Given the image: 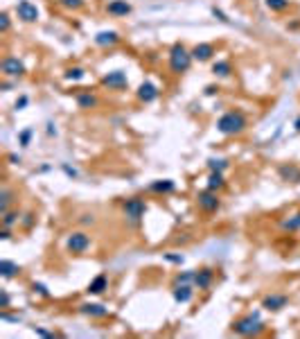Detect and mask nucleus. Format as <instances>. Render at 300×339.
<instances>
[{"label": "nucleus", "mask_w": 300, "mask_h": 339, "mask_svg": "<svg viewBox=\"0 0 300 339\" xmlns=\"http://www.w3.org/2000/svg\"><path fill=\"white\" fill-rule=\"evenodd\" d=\"M248 127V118L246 113L235 109V111H226L222 118L217 120V131L222 133V136H239L244 133Z\"/></svg>", "instance_id": "f257e3e1"}, {"label": "nucleus", "mask_w": 300, "mask_h": 339, "mask_svg": "<svg viewBox=\"0 0 300 339\" xmlns=\"http://www.w3.org/2000/svg\"><path fill=\"white\" fill-rule=\"evenodd\" d=\"M194 57H192V50H187L183 43H174L172 50H169V70L174 75H183L190 70Z\"/></svg>", "instance_id": "f03ea898"}, {"label": "nucleus", "mask_w": 300, "mask_h": 339, "mask_svg": "<svg viewBox=\"0 0 300 339\" xmlns=\"http://www.w3.org/2000/svg\"><path fill=\"white\" fill-rule=\"evenodd\" d=\"M264 330V324H262L260 312H248V315L239 317L237 321H232V333L241 335V337H251V335H260Z\"/></svg>", "instance_id": "7ed1b4c3"}, {"label": "nucleus", "mask_w": 300, "mask_h": 339, "mask_svg": "<svg viewBox=\"0 0 300 339\" xmlns=\"http://www.w3.org/2000/svg\"><path fill=\"white\" fill-rule=\"evenodd\" d=\"M122 213L131 224H138V222H143L145 213H147V202L140 199V197H129L122 202Z\"/></svg>", "instance_id": "20e7f679"}, {"label": "nucleus", "mask_w": 300, "mask_h": 339, "mask_svg": "<svg viewBox=\"0 0 300 339\" xmlns=\"http://www.w3.org/2000/svg\"><path fill=\"white\" fill-rule=\"evenodd\" d=\"M66 249L73 256H81V253H86L90 249V235L86 231H73L68 235V240H66Z\"/></svg>", "instance_id": "39448f33"}, {"label": "nucleus", "mask_w": 300, "mask_h": 339, "mask_svg": "<svg viewBox=\"0 0 300 339\" xmlns=\"http://www.w3.org/2000/svg\"><path fill=\"white\" fill-rule=\"evenodd\" d=\"M197 206L201 208L203 213H217L219 208H222L219 192L210 190V188H206V190H199V192H197Z\"/></svg>", "instance_id": "423d86ee"}, {"label": "nucleus", "mask_w": 300, "mask_h": 339, "mask_svg": "<svg viewBox=\"0 0 300 339\" xmlns=\"http://www.w3.org/2000/svg\"><path fill=\"white\" fill-rule=\"evenodd\" d=\"M99 84H102L104 89H108V91H124L129 86V77H127V73H124V70H111V73L102 75Z\"/></svg>", "instance_id": "0eeeda50"}, {"label": "nucleus", "mask_w": 300, "mask_h": 339, "mask_svg": "<svg viewBox=\"0 0 300 339\" xmlns=\"http://www.w3.org/2000/svg\"><path fill=\"white\" fill-rule=\"evenodd\" d=\"M0 73H2V77H23L25 75V64L18 59V57H5V59L0 61Z\"/></svg>", "instance_id": "6e6552de"}, {"label": "nucleus", "mask_w": 300, "mask_h": 339, "mask_svg": "<svg viewBox=\"0 0 300 339\" xmlns=\"http://www.w3.org/2000/svg\"><path fill=\"white\" fill-rule=\"evenodd\" d=\"M16 16H18L23 23H36L39 20V7L32 2V0H18L16 2Z\"/></svg>", "instance_id": "1a4fd4ad"}, {"label": "nucleus", "mask_w": 300, "mask_h": 339, "mask_svg": "<svg viewBox=\"0 0 300 339\" xmlns=\"http://www.w3.org/2000/svg\"><path fill=\"white\" fill-rule=\"evenodd\" d=\"M136 98H138L143 104H151V102H156V100L160 98V91H158V86L153 82L145 79V82L138 86V91H136Z\"/></svg>", "instance_id": "9d476101"}, {"label": "nucleus", "mask_w": 300, "mask_h": 339, "mask_svg": "<svg viewBox=\"0 0 300 339\" xmlns=\"http://www.w3.org/2000/svg\"><path fill=\"white\" fill-rule=\"evenodd\" d=\"M289 305V296L287 294H276V292H271V294H266L264 299H262V308L269 310V312H280L282 308H287Z\"/></svg>", "instance_id": "9b49d317"}, {"label": "nucleus", "mask_w": 300, "mask_h": 339, "mask_svg": "<svg viewBox=\"0 0 300 339\" xmlns=\"http://www.w3.org/2000/svg\"><path fill=\"white\" fill-rule=\"evenodd\" d=\"M278 177L282 179L285 183H300V167L296 163H282L278 165Z\"/></svg>", "instance_id": "f8f14e48"}, {"label": "nucleus", "mask_w": 300, "mask_h": 339, "mask_svg": "<svg viewBox=\"0 0 300 339\" xmlns=\"http://www.w3.org/2000/svg\"><path fill=\"white\" fill-rule=\"evenodd\" d=\"M75 102H77L79 109H84V111H90V109L99 107V98L93 91H77V93H75Z\"/></svg>", "instance_id": "ddd939ff"}, {"label": "nucleus", "mask_w": 300, "mask_h": 339, "mask_svg": "<svg viewBox=\"0 0 300 339\" xmlns=\"http://www.w3.org/2000/svg\"><path fill=\"white\" fill-rule=\"evenodd\" d=\"M212 283H215V271H212L210 267L194 269V287H197V290H210Z\"/></svg>", "instance_id": "4468645a"}, {"label": "nucleus", "mask_w": 300, "mask_h": 339, "mask_svg": "<svg viewBox=\"0 0 300 339\" xmlns=\"http://www.w3.org/2000/svg\"><path fill=\"white\" fill-rule=\"evenodd\" d=\"M120 39H122V36H120L115 30H102V32L95 34L93 41H95V45H99V48H113V45L120 43Z\"/></svg>", "instance_id": "2eb2a0df"}, {"label": "nucleus", "mask_w": 300, "mask_h": 339, "mask_svg": "<svg viewBox=\"0 0 300 339\" xmlns=\"http://www.w3.org/2000/svg\"><path fill=\"white\" fill-rule=\"evenodd\" d=\"M79 312L90 317V319H104V317H108V308L102 303H81L79 305Z\"/></svg>", "instance_id": "dca6fc26"}, {"label": "nucleus", "mask_w": 300, "mask_h": 339, "mask_svg": "<svg viewBox=\"0 0 300 339\" xmlns=\"http://www.w3.org/2000/svg\"><path fill=\"white\" fill-rule=\"evenodd\" d=\"M215 54H217V50H215V45L212 43H197L192 48V57H194V61H199V64L210 61Z\"/></svg>", "instance_id": "f3484780"}, {"label": "nucleus", "mask_w": 300, "mask_h": 339, "mask_svg": "<svg viewBox=\"0 0 300 339\" xmlns=\"http://www.w3.org/2000/svg\"><path fill=\"white\" fill-rule=\"evenodd\" d=\"M131 2H127V0H111L106 5V14L108 16H115V18H122V16H129L131 14Z\"/></svg>", "instance_id": "a211bd4d"}, {"label": "nucleus", "mask_w": 300, "mask_h": 339, "mask_svg": "<svg viewBox=\"0 0 300 339\" xmlns=\"http://www.w3.org/2000/svg\"><path fill=\"white\" fill-rule=\"evenodd\" d=\"M108 290V276L106 274H97L93 280L88 283V294H93V296H99V294H104V292Z\"/></svg>", "instance_id": "6ab92c4d"}, {"label": "nucleus", "mask_w": 300, "mask_h": 339, "mask_svg": "<svg viewBox=\"0 0 300 339\" xmlns=\"http://www.w3.org/2000/svg\"><path fill=\"white\" fill-rule=\"evenodd\" d=\"M149 190L156 192V195H172L176 190V183L172 179H158V181H151L149 183Z\"/></svg>", "instance_id": "aec40b11"}, {"label": "nucleus", "mask_w": 300, "mask_h": 339, "mask_svg": "<svg viewBox=\"0 0 300 339\" xmlns=\"http://www.w3.org/2000/svg\"><path fill=\"white\" fill-rule=\"evenodd\" d=\"M172 296L176 303H190L194 296V285H174Z\"/></svg>", "instance_id": "412c9836"}, {"label": "nucleus", "mask_w": 300, "mask_h": 339, "mask_svg": "<svg viewBox=\"0 0 300 339\" xmlns=\"http://www.w3.org/2000/svg\"><path fill=\"white\" fill-rule=\"evenodd\" d=\"M212 75H215V77H219V79L230 77V75H232V64L228 59L215 61V64H212Z\"/></svg>", "instance_id": "4be33fe9"}, {"label": "nucleus", "mask_w": 300, "mask_h": 339, "mask_svg": "<svg viewBox=\"0 0 300 339\" xmlns=\"http://www.w3.org/2000/svg\"><path fill=\"white\" fill-rule=\"evenodd\" d=\"M226 186H228V183H226V177H224V172H210V174H208L206 188H210V190H215V192H222Z\"/></svg>", "instance_id": "5701e85b"}, {"label": "nucleus", "mask_w": 300, "mask_h": 339, "mask_svg": "<svg viewBox=\"0 0 300 339\" xmlns=\"http://www.w3.org/2000/svg\"><path fill=\"white\" fill-rule=\"evenodd\" d=\"M20 274V267L16 265L14 260H0V276L2 278H14V276H18Z\"/></svg>", "instance_id": "b1692460"}, {"label": "nucleus", "mask_w": 300, "mask_h": 339, "mask_svg": "<svg viewBox=\"0 0 300 339\" xmlns=\"http://www.w3.org/2000/svg\"><path fill=\"white\" fill-rule=\"evenodd\" d=\"M280 228H282L285 233L300 231V213H296V215H291V217H287V220H282V222H280Z\"/></svg>", "instance_id": "393cba45"}, {"label": "nucleus", "mask_w": 300, "mask_h": 339, "mask_svg": "<svg viewBox=\"0 0 300 339\" xmlns=\"http://www.w3.org/2000/svg\"><path fill=\"white\" fill-rule=\"evenodd\" d=\"M11 202H14V192L9 190V188H2V190H0V215H2V213H7L9 211V206H11Z\"/></svg>", "instance_id": "a878e982"}, {"label": "nucleus", "mask_w": 300, "mask_h": 339, "mask_svg": "<svg viewBox=\"0 0 300 339\" xmlns=\"http://www.w3.org/2000/svg\"><path fill=\"white\" fill-rule=\"evenodd\" d=\"M228 167H230V163H228V158H208V170L210 172H226Z\"/></svg>", "instance_id": "bb28decb"}, {"label": "nucleus", "mask_w": 300, "mask_h": 339, "mask_svg": "<svg viewBox=\"0 0 300 339\" xmlns=\"http://www.w3.org/2000/svg\"><path fill=\"white\" fill-rule=\"evenodd\" d=\"M84 77H86V70L81 68V66H73V68H68V70L64 73L66 82H73V84H75V82H81Z\"/></svg>", "instance_id": "cd10ccee"}, {"label": "nucleus", "mask_w": 300, "mask_h": 339, "mask_svg": "<svg viewBox=\"0 0 300 339\" xmlns=\"http://www.w3.org/2000/svg\"><path fill=\"white\" fill-rule=\"evenodd\" d=\"M266 2V7H269L271 11H276V14H282V11H287L289 9V0H264Z\"/></svg>", "instance_id": "c85d7f7f"}, {"label": "nucleus", "mask_w": 300, "mask_h": 339, "mask_svg": "<svg viewBox=\"0 0 300 339\" xmlns=\"http://www.w3.org/2000/svg\"><path fill=\"white\" fill-rule=\"evenodd\" d=\"M57 2L68 11H79V9H84L86 7V0H57Z\"/></svg>", "instance_id": "c756f323"}, {"label": "nucleus", "mask_w": 300, "mask_h": 339, "mask_svg": "<svg viewBox=\"0 0 300 339\" xmlns=\"http://www.w3.org/2000/svg\"><path fill=\"white\" fill-rule=\"evenodd\" d=\"M20 213H14V211H7L2 213V226H7V228H11V226H16L20 222Z\"/></svg>", "instance_id": "7c9ffc66"}, {"label": "nucleus", "mask_w": 300, "mask_h": 339, "mask_svg": "<svg viewBox=\"0 0 300 339\" xmlns=\"http://www.w3.org/2000/svg\"><path fill=\"white\" fill-rule=\"evenodd\" d=\"M32 136H34V129H32V127L23 129V131L18 133V145H20V147H30V145H32Z\"/></svg>", "instance_id": "2f4dec72"}, {"label": "nucleus", "mask_w": 300, "mask_h": 339, "mask_svg": "<svg viewBox=\"0 0 300 339\" xmlns=\"http://www.w3.org/2000/svg\"><path fill=\"white\" fill-rule=\"evenodd\" d=\"M174 285H194V271H183L174 278Z\"/></svg>", "instance_id": "473e14b6"}, {"label": "nucleus", "mask_w": 300, "mask_h": 339, "mask_svg": "<svg viewBox=\"0 0 300 339\" xmlns=\"http://www.w3.org/2000/svg\"><path fill=\"white\" fill-rule=\"evenodd\" d=\"M9 30H11V18L7 11H2V14H0V34H7Z\"/></svg>", "instance_id": "72a5a7b5"}, {"label": "nucleus", "mask_w": 300, "mask_h": 339, "mask_svg": "<svg viewBox=\"0 0 300 339\" xmlns=\"http://www.w3.org/2000/svg\"><path fill=\"white\" fill-rule=\"evenodd\" d=\"M162 260L172 262V265H183V256H181V253H165V256H162Z\"/></svg>", "instance_id": "f704fd0d"}, {"label": "nucleus", "mask_w": 300, "mask_h": 339, "mask_svg": "<svg viewBox=\"0 0 300 339\" xmlns=\"http://www.w3.org/2000/svg\"><path fill=\"white\" fill-rule=\"evenodd\" d=\"M32 290H34L36 294H41L43 299H50V292H48V287H45L43 283H32Z\"/></svg>", "instance_id": "c9c22d12"}, {"label": "nucleus", "mask_w": 300, "mask_h": 339, "mask_svg": "<svg viewBox=\"0 0 300 339\" xmlns=\"http://www.w3.org/2000/svg\"><path fill=\"white\" fill-rule=\"evenodd\" d=\"M20 222H23L25 228H32V226H34V222H36V217L32 215V213H25V215L20 217Z\"/></svg>", "instance_id": "e433bc0d"}, {"label": "nucleus", "mask_w": 300, "mask_h": 339, "mask_svg": "<svg viewBox=\"0 0 300 339\" xmlns=\"http://www.w3.org/2000/svg\"><path fill=\"white\" fill-rule=\"evenodd\" d=\"M79 224H81V226H93L95 224V215H93V213H84V215H81V220H79Z\"/></svg>", "instance_id": "4c0bfd02"}, {"label": "nucleus", "mask_w": 300, "mask_h": 339, "mask_svg": "<svg viewBox=\"0 0 300 339\" xmlns=\"http://www.w3.org/2000/svg\"><path fill=\"white\" fill-rule=\"evenodd\" d=\"M9 303H11V299H9V294H7V290H0V308L7 310Z\"/></svg>", "instance_id": "58836bf2"}, {"label": "nucleus", "mask_w": 300, "mask_h": 339, "mask_svg": "<svg viewBox=\"0 0 300 339\" xmlns=\"http://www.w3.org/2000/svg\"><path fill=\"white\" fill-rule=\"evenodd\" d=\"M212 16H215L217 20H222V23H230V18H228V16L224 14V11L219 9V7H212Z\"/></svg>", "instance_id": "ea45409f"}, {"label": "nucleus", "mask_w": 300, "mask_h": 339, "mask_svg": "<svg viewBox=\"0 0 300 339\" xmlns=\"http://www.w3.org/2000/svg\"><path fill=\"white\" fill-rule=\"evenodd\" d=\"M27 104H30V98H27V95H20L18 100H16V104H14V109L16 111H23L25 107H27Z\"/></svg>", "instance_id": "a19ab883"}, {"label": "nucleus", "mask_w": 300, "mask_h": 339, "mask_svg": "<svg viewBox=\"0 0 300 339\" xmlns=\"http://www.w3.org/2000/svg\"><path fill=\"white\" fill-rule=\"evenodd\" d=\"M0 319H2V321H11V324H18L20 317H11V315H7V310H2V315H0Z\"/></svg>", "instance_id": "79ce46f5"}, {"label": "nucleus", "mask_w": 300, "mask_h": 339, "mask_svg": "<svg viewBox=\"0 0 300 339\" xmlns=\"http://www.w3.org/2000/svg\"><path fill=\"white\" fill-rule=\"evenodd\" d=\"M61 170H64V172L68 174V177L77 179V170H75V167H70V165H66V163H64V165H61Z\"/></svg>", "instance_id": "37998d69"}, {"label": "nucleus", "mask_w": 300, "mask_h": 339, "mask_svg": "<svg viewBox=\"0 0 300 339\" xmlns=\"http://www.w3.org/2000/svg\"><path fill=\"white\" fill-rule=\"evenodd\" d=\"M5 158H7V163H11V165H18V163H20V161H23V158H20V156H18V154H7V156H5Z\"/></svg>", "instance_id": "c03bdc74"}, {"label": "nucleus", "mask_w": 300, "mask_h": 339, "mask_svg": "<svg viewBox=\"0 0 300 339\" xmlns=\"http://www.w3.org/2000/svg\"><path fill=\"white\" fill-rule=\"evenodd\" d=\"M34 333L41 335V337H54V333H50V330H45V328H34Z\"/></svg>", "instance_id": "a18cd8bd"}, {"label": "nucleus", "mask_w": 300, "mask_h": 339, "mask_svg": "<svg viewBox=\"0 0 300 339\" xmlns=\"http://www.w3.org/2000/svg\"><path fill=\"white\" fill-rule=\"evenodd\" d=\"M0 237H2V240H9V237H11V233H9V228H7V226H2V233H0Z\"/></svg>", "instance_id": "49530a36"}, {"label": "nucleus", "mask_w": 300, "mask_h": 339, "mask_svg": "<svg viewBox=\"0 0 300 339\" xmlns=\"http://www.w3.org/2000/svg\"><path fill=\"white\" fill-rule=\"evenodd\" d=\"M48 136H57V127L52 122H48Z\"/></svg>", "instance_id": "de8ad7c7"}, {"label": "nucleus", "mask_w": 300, "mask_h": 339, "mask_svg": "<svg viewBox=\"0 0 300 339\" xmlns=\"http://www.w3.org/2000/svg\"><path fill=\"white\" fill-rule=\"evenodd\" d=\"M294 127H296V131H300V115L294 120Z\"/></svg>", "instance_id": "09e8293b"}, {"label": "nucleus", "mask_w": 300, "mask_h": 339, "mask_svg": "<svg viewBox=\"0 0 300 339\" xmlns=\"http://www.w3.org/2000/svg\"><path fill=\"white\" fill-rule=\"evenodd\" d=\"M215 91H217L215 86H208V89H206V93H208V95H215Z\"/></svg>", "instance_id": "8fccbe9b"}]
</instances>
